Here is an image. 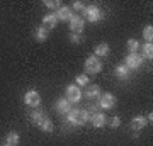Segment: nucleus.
<instances>
[{"label":"nucleus","mask_w":153,"mask_h":146,"mask_svg":"<svg viewBox=\"0 0 153 146\" xmlns=\"http://www.w3.org/2000/svg\"><path fill=\"white\" fill-rule=\"evenodd\" d=\"M83 16H85V19H87L88 22L95 24V22L100 21L102 14H100V9H99V7L90 5V7H85V9H83Z\"/></svg>","instance_id":"nucleus-8"},{"label":"nucleus","mask_w":153,"mask_h":146,"mask_svg":"<svg viewBox=\"0 0 153 146\" xmlns=\"http://www.w3.org/2000/svg\"><path fill=\"white\" fill-rule=\"evenodd\" d=\"M143 38H145L146 43H152V39H153V27H152V24L145 26V29H143Z\"/></svg>","instance_id":"nucleus-21"},{"label":"nucleus","mask_w":153,"mask_h":146,"mask_svg":"<svg viewBox=\"0 0 153 146\" xmlns=\"http://www.w3.org/2000/svg\"><path fill=\"white\" fill-rule=\"evenodd\" d=\"M39 129L44 131V133H53V122H51V119H48V117H46V119L41 122Z\"/></svg>","instance_id":"nucleus-22"},{"label":"nucleus","mask_w":153,"mask_h":146,"mask_svg":"<svg viewBox=\"0 0 153 146\" xmlns=\"http://www.w3.org/2000/svg\"><path fill=\"white\" fill-rule=\"evenodd\" d=\"M141 58H143V60H152V58H153V44L152 43H146L145 46H143Z\"/></svg>","instance_id":"nucleus-19"},{"label":"nucleus","mask_w":153,"mask_h":146,"mask_svg":"<svg viewBox=\"0 0 153 146\" xmlns=\"http://www.w3.org/2000/svg\"><path fill=\"white\" fill-rule=\"evenodd\" d=\"M90 121H92V126L95 129H100V127H104L107 124V116L104 112H95L90 116Z\"/></svg>","instance_id":"nucleus-9"},{"label":"nucleus","mask_w":153,"mask_h":146,"mask_svg":"<svg viewBox=\"0 0 153 146\" xmlns=\"http://www.w3.org/2000/svg\"><path fill=\"white\" fill-rule=\"evenodd\" d=\"M55 109H56V112H58V114H61V116H66V114H68V112L71 110L70 102H68V100H66L65 97H61V99H58V100H56Z\"/></svg>","instance_id":"nucleus-10"},{"label":"nucleus","mask_w":153,"mask_h":146,"mask_svg":"<svg viewBox=\"0 0 153 146\" xmlns=\"http://www.w3.org/2000/svg\"><path fill=\"white\" fill-rule=\"evenodd\" d=\"M73 16V10H71V7H60L58 10H56V17H58V21H65L68 22Z\"/></svg>","instance_id":"nucleus-13"},{"label":"nucleus","mask_w":153,"mask_h":146,"mask_svg":"<svg viewBox=\"0 0 153 146\" xmlns=\"http://www.w3.org/2000/svg\"><path fill=\"white\" fill-rule=\"evenodd\" d=\"M44 5L48 7V9H53V10H58L61 7L60 0H44Z\"/></svg>","instance_id":"nucleus-25"},{"label":"nucleus","mask_w":153,"mask_h":146,"mask_svg":"<svg viewBox=\"0 0 153 146\" xmlns=\"http://www.w3.org/2000/svg\"><path fill=\"white\" fill-rule=\"evenodd\" d=\"M95 54L94 56H97V58H104V56H107L109 54V51H111V48H109V44L107 43H100V44H97L95 46Z\"/></svg>","instance_id":"nucleus-16"},{"label":"nucleus","mask_w":153,"mask_h":146,"mask_svg":"<svg viewBox=\"0 0 153 146\" xmlns=\"http://www.w3.org/2000/svg\"><path fill=\"white\" fill-rule=\"evenodd\" d=\"M146 121L150 122V124H152V121H153V114H152V112H150V114L146 116Z\"/></svg>","instance_id":"nucleus-29"},{"label":"nucleus","mask_w":153,"mask_h":146,"mask_svg":"<svg viewBox=\"0 0 153 146\" xmlns=\"http://www.w3.org/2000/svg\"><path fill=\"white\" fill-rule=\"evenodd\" d=\"M146 124H148V121H146L145 116H136V117H133V121H131V129L138 133L140 129L146 127Z\"/></svg>","instance_id":"nucleus-14"},{"label":"nucleus","mask_w":153,"mask_h":146,"mask_svg":"<svg viewBox=\"0 0 153 146\" xmlns=\"http://www.w3.org/2000/svg\"><path fill=\"white\" fill-rule=\"evenodd\" d=\"M24 104L31 109H38L39 104H41V95H39L38 90H27L24 95Z\"/></svg>","instance_id":"nucleus-5"},{"label":"nucleus","mask_w":153,"mask_h":146,"mask_svg":"<svg viewBox=\"0 0 153 146\" xmlns=\"http://www.w3.org/2000/svg\"><path fill=\"white\" fill-rule=\"evenodd\" d=\"M43 24L46 29H55L56 26H58V17H56L55 12H49V14H46V16L43 17Z\"/></svg>","instance_id":"nucleus-11"},{"label":"nucleus","mask_w":153,"mask_h":146,"mask_svg":"<svg viewBox=\"0 0 153 146\" xmlns=\"http://www.w3.org/2000/svg\"><path fill=\"white\" fill-rule=\"evenodd\" d=\"M4 146H10V145H7V143H5V145H4Z\"/></svg>","instance_id":"nucleus-30"},{"label":"nucleus","mask_w":153,"mask_h":146,"mask_svg":"<svg viewBox=\"0 0 153 146\" xmlns=\"http://www.w3.org/2000/svg\"><path fill=\"white\" fill-rule=\"evenodd\" d=\"M85 4H83V2H80V0H75V2H73V4H71V10H82L83 12V9H85Z\"/></svg>","instance_id":"nucleus-26"},{"label":"nucleus","mask_w":153,"mask_h":146,"mask_svg":"<svg viewBox=\"0 0 153 146\" xmlns=\"http://www.w3.org/2000/svg\"><path fill=\"white\" fill-rule=\"evenodd\" d=\"M65 92H66L65 99L70 104L80 102V99H82V90H80V87H78V85H75V83H73V85H68Z\"/></svg>","instance_id":"nucleus-3"},{"label":"nucleus","mask_w":153,"mask_h":146,"mask_svg":"<svg viewBox=\"0 0 153 146\" xmlns=\"http://www.w3.org/2000/svg\"><path fill=\"white\" fill-rule=\"evenodd\" d=\"M109 124H111V127H114V129H116V127H119V126H121V119H119V117H112Z\"/></svg>","instance_id":"nucleus-28"},{"label":"nucleus","mask_w":153,"mask_h":146,"mask_svg":"<svg viewBox=\"0 0 153 146\" xmlns=\"http://www.w3.org/2000/svg\"><path fill=\"white\" fill-rule=\"evenodd\" d=\"M66 121L71 126L78 127V126L87 124L88 121H90V114L87 112V109H71L70 112L66 114Z\"/></svg>","instance_id":"nucleus-1"},{"label":"nucleus","mask_w":153,"mask_h":146,"mask_svg":"<svg viewBox=\"0 0 153 146\" xmlns=\"http://www.w3.org/2000/svg\"><path fill=\"white\" fill-rule=\"evenodd\" d=\"M124 65L129 68V70H140L143 65V58L141 54L138 53H128V56L124 58Z\"/></svg>","instance_id":"nucleus-4"},{"label":"nucleus","mask_w":153,"mask_h":146,"mask_svg":"<svg viewBox=\"0 0 153 146\" xmlns=\"http://www.w3.org/2000/svg\"><path fill=\"white\" fill-rule=\"evenodd\" d=\"M36 39H38L39 43H44V41L48 39V29H46L44 26H41V27L36 29Z\"/></svg>","instance_id":"nucleus-20"},{"label":"nucleus","mask_w":153,"mask_h":146,"mask_svg":"<svg viewBox=\"0 0 153 146\" xmlns=\"http://www.w3.org/2000/svg\"><path fill=\"white\" fill-rule=\"evenodd\" d=\"M114 73H116V76H117L119 80H128V78L131 76V70H129L126 65H123V63L114 68Z\"/></svg>","instance_id":"nucleus-12"},{"label":"nucleus","mask_w":153,"mask_h":146,"mask_svg":"<svg viewBox=\"0 0 153 146\" xmlns=\"http://www.w3.org/2000/svg\"><path fill=\"white\" fill-rule=\"evenodd\" d=\"M75 85H78V87H87L88 85V76L87 75H76L75 76Z\"/></svg>","instance_id":"nucleus-24"},{"label":"nucleus","mask_w":153,"mask_h":146,"mask_svg":"<svg viewBox=\"0 0 153 146\" xmlns=\"http://www.w3.org/2000/svg\"><path fill=\"white\" fill-rule=\"evenodd\" d=\"M19 141H21V138H19V133H16V131L7 133V136H5V143H7V145L17 146V145H19Z\"/></svg>","instance_id":"nucleus-18"},{"label":"nucleus","mask_w":153,"mask_h":146,"mask_svg":"<svg viewBox=\"0 0 153 146\" xmlns=\"http://www.w3.org/2000/svg\"><path fill=\"white\" fill-rule=\"evenodd\" d=\"M29 117H31V121H33V124L39 127V126H41V122H43L48 116H46L44 112H41V110H33V112L29 114Z\"/></svg>","instance_id":"nucleus-15"},{"label":"nucleus","mask_w":153,"mask_h":146,"mask_svg":"<svg viewBox=\"0 0 153 146\" xmlns=\"http://www.w3.org/2000/svg\"><path fill=\"white\" fill-rule=\"evenodd\" d=\"M68 27H70V31L73 34H82L83 33V27H85V22H83L82 16L73 14V16H71V19L68 21Z\"/></svg>","instance_id":"nucleus-6"},{"label":"nucleus","mask_w":153,"mask_h":146,"mask_svg":"<svg viewBox=\"0 0 153 146\" xmlns=\"http://www.w3.org/2000/svg\"><path fill=\"white\" fill-rule=\"evenodd\" d=\"M85 97L87 99H99L100 97V88L97 85H87V88H85Z\"/></svg>","instance_id":"nucleus-17"},{"label":"nucleus","mask_w":153,"mask_h":146,"mask_svg":"<svg viewBox=\"0 0 153 146\" xmlns=\"http://www.w3.org/2000/svg\"><path fill=\"white\" fill-rule=\"evenodd\" d=\"M138 49H140V43L136 39H128V51L129 53H136Z\"/></svg>","instance_id":"nucleus-23"},{"label":"nucleus","mask_w":153,"mask_h":146,"mask_svg":"<svg viewBox=\"0 0 153 146\" xmlns=\"http://www.w3.org/2000/svg\"><path fill=\"white\" fill-rule=\"evenodd\" d=\"M83 68H85V73H88V75H95V73H100L102 71V61L99 60L97 56H88L87 60H85V65H83Z\"/></svg>","instance_id":"nucleus-2"},{"label":"nucleus","mask_w":153,"mask_h":146,"mask_svg":"<svg viewBox=\"0 0 153 146\" xmlns=\"http://www.w3.org/2000/svg\"><path fill=\"white\" fill-rule=\"evenodd\" d=\"M116 97L112 95V93H102L100 97H99V102H97V105H99V109H104V110H107V109H114L116 107Z\"/></svg>","instance_id":"nucleus-7"},{"label":"nucleus","mask_w":153,"mask_h":146,"mask_svg":"<svg viewBox=\"0 0 153 146\" xmlns=\"http://www.w3.org/2000/svg\"><path fill=\"white\" fill-rule=\"evenodd\" d=\"M68 38H70V41H71L73 44H78V43H82V41H83V36H82V34H73V33H71Z\"/></svg>","instance_id":"nucleus-27"}]
</instances>
